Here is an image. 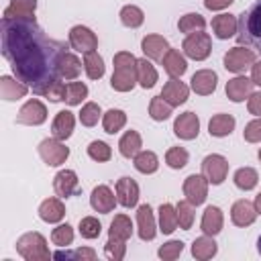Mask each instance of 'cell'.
Returning <instances> with one entry per match:
<instances>
[{
  "label": "cell",
  "mask_w": 261,
  "mask_h": 261,
  "mask_svg": "<svg viewBox=\"0 0 261 261\" xmlns=\"http://www.w3.org/2000/svg\"><path fill=\"white\" fill-rule=\"evenodd\" d=\"M2 55L14 77L24 82L37 96L59 80V59L67 45L51 39L35 18H2Z\"/></svg>",
  "instance_id": "6da1fadb"
},
{
  "label": "cell",
  "mask_w": 261,
  "mask_h": 261,
  "mask_svg": "<svg viewBox=\"0 0 261 261\" xmlns=\"http://www.w3.org/2000/svg\"><path fill=\"white\" fill-rule=\"evenodd\" d=\"M237 41L239 45L251 47L255 53H261V0H257L239 16Z\"/></svg>",
  "instance_id": "7a4b0ae2"
},
{
  "label": "cell",
  "mask_w": 261,
  "mask_h": 261,
  "mask_svg": "<svg viewBox=\"0 0 261 261\" xmlns=\"http://www.w3.org/2000/svg\"><path fill=\"white\" fill-rule=\"evenodd\" d=\"M114 71L110 77V88L114 92H130L137 86V57L130 51H118L112 59Z\"/></svg>",
  "instance_id": "3957f363"
},
{
  "label": "cell",
  "mask_w": 261,
  "mask_h": 261,
  "mask_svg": "<svg viewBox=\"0 0 261 261\" xmlns=\"http://www.w3.org/2000/svg\"><path fill=\"white\" fill-rule=\"evenodd\" d=\"M16 253L24 261H47L49 257H53V253L49 251L47 239L37 230L24 232L16 239Z\"/></svg>",
  "instance_id": "277c9868"
},
{
  "label": "cell",
  "mask_w": 261,
  "mask_h": 261,
  "mask_svg": "<svg viewBox=\"0 0 261 261\" xmlns=\"http://www.w3.org/2000/svg\"><path fill=\"white\" fill-rule=\"evenodd\" d=\"M255 61H257V53L251 47H245V45H237V47L228 49L222 57L224 69L230 71V73H237V75L251 69Z\"/></svg>",
  "instance_id": "5b68a950"
},
{
  "label": "cell",
  "mask_w": 261,
  "mask_h": 261,
  "mask_svg": "<svg viewBox=\"0 0 261 261\" xmlns=\"http://www.w3.org/2000/svg\"><path fill=\"white\" fill-rule=\"evenodd\" d=\"M181 51H184L186 57H190V59H194V61H204V59H208L210 53H212L210 35L204 33V31L186 35V39H184V43H181Z\"/></svg>",
  "instance_id": "8992f818"
},
{
  "label": "cell",
  "mask_w": 261,
  "mask_h": 261,
  "mask_svg": "<svg viewBox=\"0 0 261 261\" xmlns=\"http://www.w3.org/2000/svg\"><path fill=\"white\" fill-rule=\"evenodd\" d=\"M39 155L49 167H59L69 157V147H65V141H59L55 137L43 139L39 143Z\"/></svg>",
  "instance_id": "52a82bcc"
},
{
  "label": "cell",
  "mask_w": 261,
  "mask_h": 261,
  "mask_svg": "<svg viewBox=\"0 0 261 261\" xmlns=\"http://www.w3.org/2000/svg\"><path fill=\"white\" fill-rule=\"evenodd\" d=\"M202 173L212 186H220L228 175V161L220 153H210L202 159Z\"/></svg>",
  "instance_id": "ba28073f"
},
{
  "label": "cell",
  "mask_w": 261,
  "mask_h": 261,
  "mask_svg": "<svg viewBox=\"0 0 261 261\" xmlns=\"http://www.w3.org/2000/svg\"><path fill=\"white\" fill-rule=\"evenodd\" d=\"M208 186H210V181L204 177V173H192L184 179L181 190H184V196L190 204L200 206L208 198Z\"/></svg>",
  "instance_id": "9c48e42d"
},
{
  "label": "cell",
  "mask_w": 261,
  "mask_h": 261,
  "mask_svg": "<svg viewBox=\"0 0 261 261\" xmlns=\"http://www.w3.org/2000/svg\"><path fill=\"white\" fill-rule=\"evenodd\" d=\"M45 120H47V106L37 98L27 100L16 114V122L24 126H39Z\"/></svg>",
  "instance_id": "30bf717a"
},
{
  "label": "cell",
  "mask_w": 261,
  "mask_h": 261,
  "mask_svg": "<svg viewBox=\"0 0 261 261\" xmlns=\"http://www.w3.org/2000/svg\"><path fill=\"white\" fill-rule=\"evenodd\" d=\"M69 47L77 53H88L98 49V37L92 29L84 24H75L69 29Z\"/></svg>",
  "instance_id": "8fae6325"
},
{
  "label": "cell",
  "mask_w": 261,
  "mask_h": 261,
  "mask_svg": "<svg viewBox=\"0 0 261 261\" xmlns=\"http://www.w3.org/2000/svg\"><path fill=\"white\" fill-rule=\"evenodd\" d=\"M53 190H55V194L61 200L71 198V196H77L82 192L77 173L73 169H61V171H57L55 177H53Z\"/></svg>",
  "instance_id": "7c38bea8"
},
{
  "label": "cell",
  "mask_w": 261,
  "mask_h": 261,
  "mask_svg": "<svg viewBox=\"0 0 261 261\" xmlns=\"http://www.w3.org/2000/svg\"><path fill=\"white\" fill-rule=\"evenodd\" d=\"M200 133V118L198 114H194L192 110L181 112L175 120H173V135L181 141H192L196 139Z\"/></svg>",
  "instance_id": "4fadbf2b"
},
{
  "label": "cell",
  "mask_w": 261,
  "mask_h": 261,
  "mask_svg": "<svg viewBox=\"0 0 261 261\" xmlns=\"http://www.w3.org/2000/svg\"><path fill=\"white\" fill-rule=\"evenodd\" d=\"M114 194L122 208H135L139 202V184L128 175H122L116 179Z\"/></svg>",
  "instance_id": "5bb4252c"
},
{
  "label": "cell",
  "mask_w": 261,
  "mask_h": 261,
  "mask_svg": "<svg viewBox=\"0 0 261 261\" xmlns=\"http://www.w3.org/2000/svg\"><path fill=\"white\" fill-rule=\"evenodd\" d=\"M253 80L251 77H247V75H234V77H230L228 82H226V86H224V92H226V98L230 100V102H245L251 94H253Z\"/></svg>",
  "instance_id": "9a60e30c"
},
{
  "label": "cell",
  "mask_w": 261,
  "mask_h": 261,
  "mask_svg": "<svg viewBox=\"0 0 261 261\" xmlns=\"http://www.w3.org/2000/svg\"><path fill=\"white\" fill-rule=\"evenodd\" d=\"M116 204H118L116 194H114L106 184L96 186V188L92 190V194H90V206H92L96 212H100V214L112 212Z\"/></svg>",
  "instance_id": "2e32d148"
},
{
  "label": "cell",
  "mask_w": 261,
  "mask_h": 261,
  "mask_svg": "<svg viewBox=\"0 0 261 261\" xmlns=\"http://www.w3.org/2000/svg\"><path fill=\"white\" fill-rule=\"evenodd\" d=\"M157 222L149 204H141L137 208V232L141 241H153L157 237Z\"/></svg>",
  "instance_id": "e0dca14e"
},
{
  "label": "cell",
  "mask_w": 261,
  "mask_h": 261,
  "mask_svg": "<svg viewBox=\"0 0 261 261\" xmlns=\"http://www.w3.org/2000/svg\"><path fill=\"white\" fill-rule=\"evenodd\" d=\"M216 86H218V73L214 69H198L190 80V90H194L198 96L214 94Z\"/></svg>",
  "instance_id": "ac0fdd59"
},
{
  "label": "cell",
  "mask_w": 261,
  "mask_h": 261,
  "mask_svg": "<svg viewBox=\"0 0 261 261\" xmlns=\"http://www.w3.org/2000/svg\"><path fill=\"white\" fill-rule=\"evenodd\" d=\"M230 220L234 226H251L255 220H257V210H255V204L249 202V200H237L230 208Z\"/></svg>",
  "instance_id": "d6986e66"
},
{
  "label": "cell",
  "mask_w": 261,
  "mask_h": 261,
  "mask_svg": "<svg viewBox=\"0 0 261 261\" xmlns=\"http://www.w3.org/2000/svg\"><path fill=\"white\" fill-rule=\"evenodd\" d=\"M167 49H169L167 39L161 37V35H155V33L143 37V41H141V51H143V55H145L147 59H151V61H161L163 55L167 53Z\"/></svg>",
  "instance_id": "ffe728a7"
},
{
  "label": "cell",
  "mask_w": 261,
  "mask_h": 261,
  "mask_svg": "<svg viewBox=\"0 0 261 261\" xmlns=\"http://www.w3.org/2000/svg\"><path fill=\"white\" fill-rule=\"evenodd\" d=\"M29 86L12 75H0V96L6 102H16L29 94Z\"/></svg>",
  "instance_id": "44dd1931"
},
{
  "label": "cell",
  "mask_w": 261,
  "mask_h": 261,
  "mask_svg": "<svg viewBox=\"0 0 261 261\" xmlns=\"http://www.w3.org/2000/svg\"><path fill=\"white\" fill-rule=\"evenodd\" d=\"M39 218L47 224H57L65 218V206L61 202V198H45L41 204H39Z\"/></svg>",
  "instance_id": "7402d4cb"
},
{
  "label": "cell",
  "mask_w": 261,
  "mask_h": 261,
  "mask_svg": "<svg viewBox=\"0 0 261 261\" xmlns=\"http://www.w3.org/2000/svg\"><path fill=\"white\" fill-rule=\"evenodd\" d=\"M237 29H239V18L234 14H230V12H222V14H216L212 18V33L220 41L237 37Z\"/></svg>",
  "instance_id": "603a6c76"
},
{
  "label": "cell",
  "mask_w": 261,
  "mask_h": 261,
  "mask_svg": "<svg viewBox=\"0 0 261 261\" xmlns=\"http://www.w3.org/2000/svg\"><path fill=\"white\" fill-rule=\"evenodd\" d=\"M161 96L175 108L179 104H184L190 96V86H186L184 82H179V77H169V82L163 84Z\"/></svg>",
  "instance_id": "cb8c5ba5"
},
{
  "label": "cell",
  "mask_w": 261,
  "mask_h": 261,
  "mask_svg": "<svg viewBox=\"0 0 261 261\" xmlns=\"http://www.w3.org/2000/svg\"><path fill=\"white\" fill-rule=\"evenodd\" d=\"M224 226V214L218 206H206L202 220H200V230L208 237H216Z\"/></svg>",
  "instance_id": "d4e9b609"
},
{
  "label": "cell",
  "mask_w": 261,
  "mask_h": 261,
  "mask_svg": "<svg viewBox=\"0 0 261 261\" xmlns=\"http://www.w3.org/2000/svg\"><path fill=\"white\" fill-rule=\"evenodd\" d=\"M161 65L165 69V73L169 77H181L186 71H188V61H186V55L177 49H167V53L163 55L161 59Z\"/></svg>",
  "instance_id": "484cf974"
},
{
  "label": "cell",
  "mask_w": 261,
  "mask_h": 261,
  "mask_svg": "<svg viewBox=\"0 0 261 261\" xmlns=\"http://www.w3.org/2000/svg\"><path fill=\"white\" fill-rule=\"evenodd\" d=\"M73 126H75V116H73V112H69V110H59V112L55 114L53 122H51V133H53L55 139L67 141V139L71 137V133H73Z\"/></svg>",
  "instance_id": "4316f807"
},
{
  "label": "cell",
  "mask_w": 261,
  "mask_h": 261,
  "mask_svg": "<svg viewBox=\"0 0 261 261\" xmlns=\"http://www.w3.org/2000/svg\"><path fill=\"white\" fill-rule=\"evenodd\" d=\"M237 126V120L232 114H226V112H218L210 118L208 122V133L210 137H216V139H222V137H228Z\"/></svg>",
  "instance_id": "83f0119b"
},
{
  "label": "cell",
  "mask_w": 261,
  "mask_h": 261,
  "mask_svg": "<svg viewBox=\"0 0 261 261\" xmlns=\"http://www.w3.org/2000/svg\"><path fill=\"white\" fill-rule=\"evenodd\" d=\"M216 253H218V245H216L214 237L202 234V237L194 239V243H192V257H194V259H198V261H208V259H212Z\"/></svg>",
  "instance_id": "f1b7e54d"
},
{
  "label": "cell",
  "mask_w": 261,
  "mask_h": 261,
  "mask_svg": "<svg viewBox=\"0 0 261 261\" xmlns=\"http://www.w3.org/2000/svg\"><path fill=\"white\" fill-rule=\"evenodd\" d=\"M157 80H159V73H157L155 65L151 63V59H147V57L137 59V84L141 88L149 90L157 84Z\"/></svg>",
  "instance_id": "f546056e"
},
{
  "label": "cell",
  "mask_w": 261,
  "mask_h": 261,
  "mask_svg": "<svg viewBox=\"0 0 261 261\" xmlns=\"http://www.w3.org/2000/svg\"><path fill=\"white\" fill-rule=\"evenodd\" d=\"M37 0H10L2 18H35Z\"/></svg>",
  "instance_id": "4dcf8cb0"
},
{
  "label": "cell",
  "mask_w": 261,
  "mask_h": 261,
  "mask_svg": "<svg viewBox=\"0 0 261 261\" xmlns=\"http://www.w3.org/2000/svg\"><path fill=\"white\" fill-rule=\"evenodd\" d=\"M82 61L77 59L75 53H71L69 49L61 55L59 59V77L61 80H75L80 73H82Z\"/></svg>",
  "instance_id": "1f68e13d"
},
{
  "label": "cell",
  "mask_w": 261,
  "mask_h": 261,
  "mask_svg": "<svg viewBox=\"0 0 261 261\" xmlns=\"http://www.w3.org/2000/svg\"><path fill=\"white\" fill-rule=\"evenodd\" d=\"M141 147H143V139H141V135L137 133V130H126L122 137H120V141H118V151H120V155L122 157H126V159H133L139 151H141Z\"/></svg>",
  "instance_id": "d6a6232c"
},
{
  "label": "cell",
  "mask_w": 261,
  "mask_h": 261,
  "mask_svg": "<svg viewBox=\"0 0 261 261\" xmlns=\"http://www.w3.org/2000/svg\"><path fill=\"white\" fill-rule=\"evenodd\" d=\"M159 230L163 232V234H171L177 226H179V222H177V210H175V206L173 204H169V202H165V204H161L159 206Z\"/></svg>",
  "instance_id": "836d02e7"
},
{
  "label": "cell",
  "mask_w": 261,
  "mask_h": 261,
  "mask_svg": "<svg viewBox=\"0 0 261 261\" xmlns=\"http://www.w3.org/2000/svg\"><path fill=\"white\" fill-rule=\"evenodd\" d=\"M126 124V112L120 108H110L102 114V128L108 135H116Z\"/></svg>",
  "instance_id": "e575fe53"
},
{
  "label": "cell",
  "mask_w": 261,
  "mask_h": 261,
  "mask_svg": "<svg viewBox=\"0 0 261 261\" xmlns=\"http://www.w3.org/2000/svg\"><path fill=\"white\" fill-rule=\"evenodd\" d=\"M133 165L139 173H145V175H151L159 169V157L153 153V151H139L135 157H133Z\"/></svg>",
  "instance_id": "d590c367"
},
{
  "label": "cell",
  "mask_w": 261,
  "mask_h": 261,
  "mask_svg": "<svg viewBox=\"0 0 261 261\" xmlns=\"http://www.w3.org/2000/svg\"><path fill=\"white\" fill-rule=\"evenodd\" d=\"M84 71L90 80H100L106 71V65H104V59L98 51H88L84 53Z\"/></svg>",
  "instance_id": "8d00e7d4"
},
{
  "label": "cell",
  "mask_w": 261,
  "mask_h": 261,
  "mask_svg": "<svg viewBox=\"0 0 261 261\" xmlns=\"http://www.w3.org/2000/svg\"><path fill=\"white\" fill-rule=\"evenodd\" d=\"M177 29L184 35H192V33H198V31H204L206 29V18L200 12H186L184 16H179Z\"/></svg>",
  "instance_id": "74e56055"
},
{
  "label": "cell",
  "mask_w": 261,
  "mask_h": 261,
  "mask_svg": "<svg viewBox=\"0 0 261 261\" xmlns=\"http://www.w3.org/2000/svg\"><path fill=\"white\" fill-rule=\"evenodd\" d=\"M108 237H116V239H122V241H128L133 237V222L126 214H116L110 222V228H108Z\"/></svg>",
  "instance_id": "f35d334b"
},
{
  "label": "cell",
  "mask_w": 261,
  "mask_h": 261,
  "mask_svg": "<svg viewBox=\"0 0 261 261\" xmlns=\"http://www.w3.org/2000/svg\"><path fill=\"white\" fill-rule=\"evenodd\" d=\"M232 181H234V186H237L239 190L249 192V190H253V188L257 186L259 173H257V169H253V167H239V169L234 171V175H232Z\"/></svg>",
  "instance_id": "ab89813d"
},
{
  "label": "cell",
  "mask_w": 261,
  "mask_h": 261,
  "mask_svg": "<svg viewBox=\"0 0 261 261\" xmlns=\"http://www.w3.org/2000/svg\"><path fill=\"white\" fill-rule=\"evenodd\" d=\"M171 112H173V106H171L161 94L151 98V102H149V116H151L153 120L163 122V120H167V118L171 116Z\"/></svg>",
  "instance_id": "60d3db41"
},
{
  "label": "cell",
  "mask_w": 261,
  "mask_h": 261,
  "mask_svg": "<svg viewBox=\"0 0 261 261\" xmlns=\"http://www.w3.org/2000/svg\"><path fill=\"white\" fill-rule=\"evenodd\" d=\"M120 22L126 27V29H139L143 22H145V12L135 6V4H126L120 8Z\"/></svg>",
  "instance_id": "b9f144b4"
},
{
  "label": "cell",
  "mask_w": 261,
  "mask_h": 261,
  "mask_svg": "<svg viewBox=\"0 0 261 261\" xmlns=\"http://www.w3.org/2000/svg\"><path fill=\"white\" fill-rule=\"evenodd\" d=\"M77 118H80V122H82L84 126H96L98 120L102 118V108H100V104H96V102H86V104L82 106Z\"/></svg>",
  "instance_id": "7bdbcfd3"
},
{
  "label": "cell",
  "mask_w": 261,
  "mask_h": 261,
  "mask_svg": "<svg viewBox=\"0 0 261 261\" xmlns=\"http://www.w3.org/2000/svg\"><path fill=\"white\" fill-rule=\"evenodd\" d=\"M73 226L71 224H57L53 230H51V243L53 245H57L59 249H63V247H69L71 243H73Z\"/></svg>",
  "instance_id": "ee69618b"
},
{
  "label": "cell",
  "mask_w": 261,
  "mask_h": 261,
  "mask_svg": "<svg viewBox=\"0 0 261 261\" xmlns=\"http://www.w3.org/2000/svg\"><path fill=\"white\" fill-rule=\"evenodd\" d=\"M88 98V86L84 82H69L65 90V102L69 106H77Z\"/></svg>",
  "instance_id": "f6af8a7d"
},
{
  "label": "cell",
  "mask_w": 261,
  "mask_h": 261,
  "mask_svg": "<svg viewBox=\"0 0 261 261\" xmlns=\"http://www.w3.org/2000/svg\"><path fill=\"white\" fill-rule=\"evenodd\" d=\"M77 230H80L82 239L92 241V239H98V237H100L102 224H100V220H98L96 216H84V218L80 220V224H77Z\"/></svg>",
  "instance_id": "bcb514c9"
},
{
  "label": "cell",
  "mask_w": 261,
  "mask_h": 261,
  "mask_svg": "<svg viewBox=\"0 0 261 261\" xmlns=\"http://www.w3.org/2000/svg\"><path fill=\"white\" fill-rule=\"evenodd\" d=\"M88 157H90L92 161L106 163V161H110V157H112V149H110V145L104 143V141H92V143L88 145Z\"/></svg>",
  "instance_id": "7dc6e473"
},
{
  "label": "cell",
  "mask_w": 261,
  "mask_h": 261,
  "mask_svg": "<svg viewBox=\"0 0 261 261\" xmlns=\"http://www.w3.org/2000/svg\"><path fill=\"white\" fill-rule=\"evenodd\" d=\"M175 210H177L179 228H181V230H190L192 224H194V204H190L188 200H179V202L175 204Z\"/></svg>",
  "instance_id": "c3c4849f"
},
{
  "label": "cell",
  "mask_w": 261,
  "mask_h": 261,
  "mask_svg": "<svg viewBox=\"0 0 261 261\" xmlns=\"http://www.w3.org/2000/svg\"><path fill=\"white\" fill-rule=\"evenodd\" d=\"M188 159H190V153L184 149V147H169L167 153H165V163L171 167V169H181L188 165Z\"/></svg>",
  "instance_id": "681fc988"
},
{
  "label": "cell",
  "mask_w": 261,
  "mask_h": 261,
  "mask_svg": "<svg viewBox=\"0 0 261 261\" xmlns=\"http://www.w3.org/2000/svg\"><path fill=\"white\" fill-rule=\"evenodd\" d=\"M126 253V241L122 239H116V237H108L106 245H104V255L110 259V261H120Z\"/></svg>",
  "instance_id": "f907efd6"
},
{
  "label": "cell",
  "mask_w": 261,
  "mask_h": 261,
  "mask_svg": "<svg viewBox=\"0 0 261 261\" xmlns=\"http://www.w3.org/2000/svg\"><path fill=\"white\" fill-rule=\"evenodd\" d=\"M181 251H184V243L181 241H167V243H163L159 247L157 255L163 261H173V259H177L181 255Z\"/></svg>",
  "instance_id": "816d5d0a"
},
{
  "label": "cell",
  "mask_w": 261,
  "mask_h": 261,
  "mask_svg": "<svg viewBox=\"0 0 261 261\" xmlns=\"http://www.w3.org/2000/svg\"><path fill=\"white\" fill-rule=\"evenodd\" d=\"M55 259H88V261H94L96 259V251L90 249V247H82V249H75V251H57L53 253Z\"/></svg>",
  "instance_id": "f5cc1de1"
},
{
  "label": "cell",
  "mask_w": 261,
  "mask_h": 261,
  "mask_svg": "<svg viewBox=\"0 0 261 261\" xmlns=\"http://www.w3.org/2000/svg\"><path fill=\"white\" fill-rule=\"evenodd\" d=\"M243 139L247 143H261V116H255L251 122L245 124Z\"/></svg>",
  "instance_id": "db71d44e"
},
{
  "label": "cell",
  "mask_w": 261,
  "mask_h": 261,
  "mask_svg": "<svg viewBox=\"0 0 261 261\" xmlns=\"http://www.w3.org/2000/svg\"><path fill=\"white\" fill-rule=\"evenodd\" d=\"M65 90H67V84H63V80L59 77V80H55L47 90H45V98H49L51 102H61V100H65Z\"/></svg>",
  "instance_id": "11a10c76"
},
{
  "label": "cell",
  "mask_w": 261,
  "mask_h": 261,
  "mask_svg": "<svg viewBox=\"0 0 261 261\" xmlns=\"http://www.w3.org/2000/svg\"><path fill=\"white\" fill-rule=\"evenodd\" d=\"M247 110L253 116H261V92H253L247 98Z\"/></svg>",
  "instance_id": "9f6ffc18"
},
{
  "label": "cell",
  "mask_w": 261,
  "mask_h": 261,
  "mask_svg": "<svg viewBox=\"0 0 261 261\" xmlns=\"http://www.w3.org/2000/svg\"><path fill=\"white\" fill-rule=\"evenodd\" d=\"M232 2H234V0H204V6H206L208 10H224V8H228Z\"/></svg>",
  "instance_id": "6f0895ef"
},
{
  "label": "cell",
  "mask_w": 261,
  "mask_h": 261,
  "mask_svg": "<svg viewBox=\"0 0 261 261\" xmlns=\"http://www.w3.org/2000/svg\"><path fill=\"white\" fill-rule=\"evenodd\" d=\"M251 80H253L255 86L261 88V59H257V61L253 63V67H251Z\"/></svg>",
  "instance_id": "680465c9"
},
{
  "label": "cell",
  "mask_w": 261,
  "mask_h": 261,
  "mask_svg": "<svg viewBox=\"0 0 261 261\" xmlns=\"http://www.w3.org/2000/svg\"><path fill=\"white\" fill-rule=\"evenodd\" d=\"M253 204H255V210H257V214H261V192L255 196V202H253Z\"/></svg>",
  "instance_id": "91938a15"
},
{
  "label": "cell",
  "mask_w": 261,
  "mask_h": 261,
  "mask_svg": "<svg viewBox=\"0 0 261 261\" xmlns=\"http://www.w3.org/2000/svg\"><path fill=\"white\" fill-rule=\"evenodd\" d=\"M257 251H259V255H261V237L257 239Z\"/></svg>",
  "instance_id": "94428289"
},
{
  "label": "cell",
  "mask_w": 261,
  "mask_h": 261,
  "mask_svg": "<svg viewBox=\"0 0 261 261\" xmlns=\"http://www.w3.org/2000/svg\"><path fill=\"white\" fill-rule=\"evenodd\" d=\"M257 157H259V161H261V149H259V153H257Z\"/></svg>",
  "instance_id": "6125c7cd"
}]
</instances>
